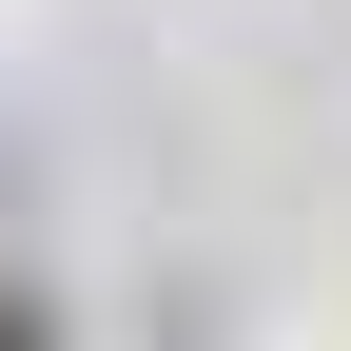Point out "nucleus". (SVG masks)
<instances>
[{
  "instance_id": "f257e3e1",
  "label": "nucleus",
  "mask_w": 351,
  "mask_h": 351,
  "mask_svg": "<svg viewBox=\"0 0 351 351\" xmlns=\"http://www.w3.org/2000/svg\"><path fill=\"white\" fill-rule=\"evenodd\" d=\"M0 351H59V313H39V293H0Z\"/></svg>"
}]
</instances>
